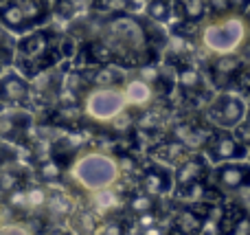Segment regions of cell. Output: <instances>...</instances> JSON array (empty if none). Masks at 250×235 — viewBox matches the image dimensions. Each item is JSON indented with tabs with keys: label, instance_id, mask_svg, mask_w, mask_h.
Returning <instances> with one entry per match:
<instances>
[{
	"label": "cell",
	"instance_id": "obj_1",
	"mask_svg": "<svg viewBox=\"0 0 250 235\" xmlns=\"http://www.w3.org/2000/svg\"><path fill=\"white\" fill-rule=\"evenodd\" d=\"M250 35L248 20L239 11H229L208 20L202 26V46L213 55H235Z\"/></svg>",
	"mask_w": 250,
	"mask_h": 235
},
{
	"label": "cell",
	"instance_id": "obj_2",
	"mask_svg": "<svg viewBox=\"0 0 250 235\" xmlns=\"http://www.w3.org/2000/svg\"><path fill=\"white\" fill-rule=\"evenodd\" d=\"M119 163L104 152H86L75 161L73 178L88 192H101L119 180Z\"/></svg>",
	"mask_w": 250,
	"mask_h": 235
},
{
	"label": "cell",
	"instance_id": "obj_3",
	"mask_svg": "<svg viewBox=\"0 0 250 235\" xmlns=\"http://www.w3.org/2000/svg\"><path fill=\"white\" fill-rule=\"evenodd\" d=\"M83 108H86V114L90 119L101 121V123H110L125 112L127 101H125L123 88L99 86V88L88 92L86 101H83Z\"/></svg>",
	"mask_w": 250,
	"mask_h": 235
},
{
	"label": "cell",
	"instance_id": "obj_4",
	"mask_svg": "<svg viewBox=\"0 0 250 235\" xmlns=\"http://www.w3.org/2000/svg\"><path fill=\"white\" fill-rule=\"evenodd\" d=\"M105 44L110 51H123V53H138L145 46V35L141 26L129 18H117L105 29Z\"/></svg>",
	"mask_w": 250,
	"mask_h": 235
},
{
	"label": "cell",
	"instance_id": "obj_5",
	"mask_svg": "<svg viewBox=\"0 0 250 235\" xmlns=\"http://www.w3.org/2000/svg\"><path fill=\"white\" fill-rule=\"evenodd\" d=\"M208 119L217 128L233 130L246 119V101L237 95H220L208 106Z\"/></svg>",
	"mask_w": 250,
	"mask_h": 235
},
{
	"label": "cell",
	"instance_id": "obj_6",
	"mask_svg": "<svg viewBox=\"0 0 250 235\" xmlns=\"http://www.w3.org/2000/svg\"><path fill=\"white\" fill-rule=\"evenodd\" d=\"M207 154L211 158V163L220 165V163H230V161H244L248 156L246 145L239 139H235L229 132L215 134L207 145Z\"/></svg>",
	"mask_w": 250,
	"mask_h": 235
},
{
	"label": "cell",
	"instance_id": "obj_7",
	"mask_svg": "<svg viewBox=\"0 0 250 235\" xmlns=\"http://www.w3.org/2000/svg\"><path fill=\"white\" fill-rule=\"evenodd\" d=\"M215 180L220 187L224 189H246L250 187V165L242 161H230V163H220L215 170Z\"/></svg>",
	"mask_w": 250,
	"mask_h": 235
},
{
	"label": "cell",
	"instance_id": "obj_8",
	"mask_svg": "<svg viewBox=\"0 0 250 235\" xmlns=\"http://www.w3.org/2000/svg\"><path fill=\"white\" fill-rule=\"evenodd\" d=\"M48 51V35L44 31H35V33L26 35L20 40L18 44V55L20 60H29V62H38L46 55Z\"/></svg>",
	"mask_w": 250,
	"mask_h": 235
},
{
	"label": "cell",
	"instance_id": "obj_9",
	"mask_svg": "<svg viewBox=\"0 0 250 235\" xmlns=\"http://www.w3.org/2000/svg\"><path fill=\"white\" fill-rule=\"evenodd\" d=\"M123 95H125V101H127V106L143 108V106L151 104V99H154V86H151L147 79L136 77V79H129V82H125Z\"/></svg>",
	"mask_w": 250,
	"mask_h": 235
},
{
	"label": "cell",
	"instance_id": "obj_10",
	"mask_svg": "<svg viewBox=\"0 0 250 235\" xmlns=\"http://www.w3.org/2000/svg\"><path fill=\"white\" fill-rule=\"evenodd\" d=\"M29 95V84L16 73H7L0 77V101L20 104Z\"/></svg>",
	"mask_w": 250,
	"mask_h": 235
},
{
	"label": "cell",
	"instance_id": "obj_11",
	"mask_svg": "<svg viewBox=\"0 0 250 235\" xmlns=\"http://www.w3.org/2000/svg\"><path fill=\"white\" fill-rule=\"evenodd\" d=\"M29 121L26 114H22L20 110H4L0 114V136L2 139H9V141H16L22 136L24 132V123Z\"/></svg>",
	"mask_w": 250,
	"mask_h": 235
},
{
	"label": "cell",
	"instance_id": "obj_12",
	"mask_svg": "<svg viewBox=\"0 0 250 235\" xmlns=\"http://www.w3.org/2000/svg\"><path fill=\"white\" fill-rule=\"evenodd\" d=\"M173 187V178L169 171H165L163 167H149L145 171V189L151 196H163L169 193Z\"/></svg>",
	"mask_w": 250,
	"mask_h": 235
},
{
	"label": "cell",
	"instance_id": "obj_13",
	"mask_svg": "<svg viewBox=\"0 0 250 235\" xmlns=\"http://www.w3.org/2000/svg\"><path fill=\"white\" fill-rule=\"evenodd\" d=\"M204 227V218L198 211L185 209L176 215V233L180 235H200Z\"/></svg>",
	"mask_w": 250,
	"mask_h": 235
},
{
	"label": "cell",
	"instance_id": "obj_14",
	"mask_svg": "<svg viewBox=\"0 0 250 235\" xmlns=\"http://www.w3.org/2000/svg\"><path fill=\"white\" fill-rule=\"evenodd\" d=\"M0 24H4L7 29H11V31H24L26 26H29L24 13H22L20 4H18L16 0H13V2L2 4V9H0Z\"/></svg>",
	"mask_w": 250,
	"mask_h": 235
},
{
	"label": "cell",
	"instance_id": "obj_15",
	"mask_svg": "<svg viewBox=\"0 0 250 235\" xmlns=\"http://www.w3.org/2000/svg\"><path fill=\"white\" fill-rule=\"evenodd\" d=\"M204 171V163L200 161V158H189L187 163H182L180 170H178L176 174V183L180 185V187H193V185H198L200 180V174Z\"/></svg>",
	"mask_w": 250,
	"mask_h": 235
},
{
	"label": "cell",
	"instance_id": "obj_16",
	"mask_svg": "<svg viewBox=\"0 0 250 235\" xmlns=\"http://www.w3.org/2000/svg\"><path fill=\"white\" fill-rule=\"evenodd\" d=\"M16 2L20 4V9H22V13H24L29 26L42 22L44 18H46V13H48L46 0H16Z\"/></svg>",
	"mask_w": 250,
	"mask_h": 235
},
{
	"label": "cell",
	"instance_id": "obj_17",
	"mask_svg": "<svg viewBox=\"0 0 250 235\" xmlns=\"http://www.w3.org/2000/svg\"><path fill=\"white\" fill-rule=\"evenodd\" d=\"M204 11H207V0H185V2H182V13H185V18L191 22L202 20Z\"/></svg>",
	"mask_w": 250,
	"mask_h": 235
},
{
	"label": "cell",
	"instance_id": "obj_18",
	"mask_svg": "<svg viewBox=\"0 0 250 235\" xmlns=\"http://www.w3.org/2000/svg\"><path fill=\"white\" fill-rule=\"evenodd\" d=\"M169 11H171V2L169 0H149L147 2V13H149L151 20H167L169 18Z\"/></svg>",
	"mask_w": 250,
	"mask_h": 235
},
{
	"label": "cell",
	"instance_id": "obj_19",
	"mask_svg": "<svg viewBox=\"0 0 250 235\" xmlns=\"http://www.w3.org/2000/svg\"><path fill=\"white\" fill-rule=\"evenodd\" d=\"M180 86L185 88V90H198V88L202 86L200 73H198L195 68H191V66L182 68V70H180Z\"/></svg>",
	"mask_w": 250,
	"mask_h": 235
},
{
	"label": "cell",
	"instance_id": "obj_20",
	"mask_svg": "<svg viewBox=\"0 0 250 235\" xmlns=\"http://www.w3.org/2000/svg\"><path fill=\"white\" fill-rule=\"evenodd\" d=\"M222 235H250V214H239V218H233L229 229H224Z\"/></svg>",
	"mask_w": 250,
	"mask_h": 235
},
{
	"label": "cell",
	"instance_id": "obj_21",
	"mask_svg": "<svg viewBox=\"0 0 250 235\" xmlns=\"http://www.w3.org/2000/svg\"><path fill=\"white\" fill-rule=\"evenodd\" d=\"M95 205H97V209L108 211V209H112V207L117 205V196L110 192V187L101 189V192H95Z\"/></svg>",
	"mask_w": 250,
	"mask_h": 235
},
{
	"label": "cell",
	"instance_id": "obj_22",
	"mask_svg": "<svg viewBox=\"0 0 250 235\" xmlns=\"http://www.w3.org/2000/svg\"><path fill=\"white\" fill-rule=\"evenodd\" d=\"M26 200H29V205L40 207V205H44L48 198H46V192H44L42 187H35V189H31V192H26Z\"/></svg>",
	"mask_w": 250,
	"mask_h": 235
},
{
	"label": "cell",
	"instance_id": "obj_23",
	"mask_svg": "<svg viewBox=\"0 0 250 235\" xmlns=\"http://www.w3.org/2000/svg\"><path fill=\"white\" fill-rule=\"evenodd\" d=\"M16 185H18L16 174H11V171H2V174H0V189H2V192H13Z\"/></svg>",
	"mask_w": 250,
	"mask_h": 235
},
{
	"label": "cell",
	"instance_id": "obj_24",
	"mask_svg": "<svg viewBox=\"0 0 250 235\" xmlns=\"http://www.w3.org/2000/svg\"><path fill=\"white\" fill-rule=\"evenodd\" d=\"M9 205H13V207H26V205H29V200H26V192H20V189H16V192H9Z\"/></svg>",
	"mask_w": 250,
	"mask_h": 235
},
{
	"label": "cell",
	"instance_id": "obj_25",
	"mask_svg": "<svg viewBox=\"0 0 250 235\" xmlns=\"http://www.w3.org/2000/svg\"><path fill=\"white\" fill-rule=\"evenodd\" d=\"M207 7H211L217 16L230 11V2H229V0H207Z\"/></svg>",
	"mask_w": 250,
	"mask_h": 235
},
{
	"label": "cell",
	"instance_id": "obj_26",
	"mask_svg": "<svg viewBox=\"0 0 250 235\" xmlns=\"http://www.w3.org/2000/svg\"><path fill=\"white\" fill-rule=\"evenodd\" d=\"M151 205H154V200H151L149 196H141V198H134L132 200V209H138V211H149L151 209Z\"/></svg>",
	"mask_w": 250,
	"mask_h": 235
},
{
	"label": "cell",
	"instance_id": "obj_27",
	"mask_svg": "<svg viewBox=\"0 0 250 235\" xmlns=\"http://www.w3.org/2000/svg\"><path fill=\"white\" fill-rule=\"evenodd\" d=\"M127 9H132V11L147 9V0H127Z\"/></svg>",
	"mask_w": 250,
	"mask_h": 235
},
{
	"label": "cell",
	"instance_id": "obj_28",
	"mask_svg": "<svg viewBox=\"0 0 250 235\" xmlns=\"http://www.w3.org/2000/svg\"><path fill=\"white\" fill-rule=\"evenodd\" d=\"M230 2V9H235V11H244V9L250 4V0H229Z\"/></svg>",
	"mask_w": 250,
	"mask_h": 235
},
{
	"label": "cell",
	"instance_id": "obj_29",
	"mask_svg": "<svg viewBox=\"0 0 250 235\" xmlns=\"http://www.w3.org/2000/svg\"><path fill=\"white\" fill-rule=\"evenodd\" d=\"M0 235H29V233L22 231V229H18V227H9V229H2Z\"/></svg>",
	"mask_w": 250,
	"mask_h": 235
},
{
	"label": "cell",
	"instance_id": "obj_30",
	"mask_svg": "<svg viewBox=\"0 0 250 235\" xmlns=\"http://www.w3.org/2000/svg\"><path fill=\"white\" fill-rule=\"evenodd\" d=\"M121 233V227H119L117 222H110L108 227H105V235H119Z\"/></svg>",
	"mask_w": 250,
	"mask_h": 235
},
{
	"label": "cell",
	"instance_id": "obj_31",
	"mask_svg": "<svg viewBox=\"0 0 250 235\" xmlns=\"http://www.w3.org/2000/svg\"><path fill=\"white\" fill-rule=\"evenodd\" d=\"M44 176H51V178H55V176H57V167L53 165V163L44 165Z\"/></svg>",
	"mask_w": 250,
	"mask_h": 235
},
{
	"label": "cell",
	"instance_id": "obj_32",
	"mask_svg": "<svg viewBox=\"0 0 250 235\" xmlns=\"http://www.w3.org/2000/svg\"><path fill=\"white\" fill-rule=\"evenodd\" d=\"M143 235H163V231H160L158 227H151V224H149V227L143 231Z\"/></svg>",
	"mask_w": 250,
	"mask_h": 235
},
{
	"label": "cell",
	"instance_id": "obj_33",
	"mask_svg": "<svg viewBox=\"0 0 250 235\" xmlns=\"http://www.w3.org/2000/svg\"><path fill=\"white\" fill-rule=\"evenodd\" d=\"M48 235H64V233H62V231H55V233H48Z\"/></svg>",
	"mask_w": 250,
	"mask_h": 235
},
{
	"label": "cell",
	"instance_id": "obj_34",
	"mask_svg": "<svg viewBox=\"0 0 250 235\" xmlns=\"http://www.w3.org/2000/svg\"><path fill=\"white\" fill-rule=\"evenodd\" d=\"M200 235H211V233H204V231H202V233H200Z\"/></svg>",
	"mask_w": 250,
	"mask_h": 235
},
{
	"label": "cell",
	"instance_id": "obj_35",
	"mask_svg": "<svg viewBox=\"0 0 250 235\" xmlns=\"http://www.w3.org/2000/svg\"><path fill=\"white\" fill-rule=\"evenodd\" d=\"M173 235H180V233H173Z\"/></svg>",
	"mask_w": 250,
	"mask_h": 235
},
{
	"label": "cell",
	"instance_id": "obj_36",
	"mask_svg": "<svg viewBox=\"0 0 250 235\" xmlns=\"http://www.w3.org/2000/svg\"><path fill=\"white\" fill-rule=\"evenodd\" d=\"M248 26H250V22H248Z\"/></svg>",
	"mask_w": 250,
	"mask_h": 235
}]
</instances>
